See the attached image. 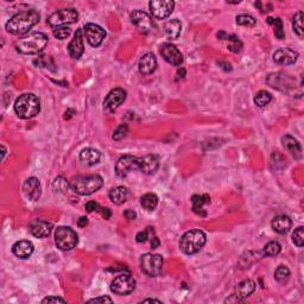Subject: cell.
Wrapping results in <instances>:
<instances>
[{
    "label": "cell",
    "mask_w": 304,
    "mask_h": 304,
    "mask_svg": "<svg viewBox=\"0 0 304 304\" xmlns=\"http://www.w3.org/2000/svg\"><path fill=\"white\" fill-rule=\"evenodd\" d=\"M40 13L36 10H26L17 13L6 23V31L12 35H25L36 24L40 23Z\"/></svg>",
    "instance_id": "obj_1"
},
{
    "label": "cell",
    "mask_w": 304,
    "mask_h": 304,
    "mask_svg": "<svg viewBox=\"0 0 304 304\" xmlns=\"http://www.w3.org/2000/svg\"><path fill=\"white\" fill-rule=\"evenodd\" d=\"M48 41V36L43 32H32L17 41L16 50L23 55H35L46 49Z\"/></svg>",
    "instance_id": "obj_2"
},
{
    "label": "cell",
    "mask_w": 304,
    "mask_h": 304,
    "mask_svg": "<svg viewBox=\"0 0 304 304\" xmlns=\"http://www.w3.org/2000/svg\"><path fill=\"white\" fill-rule=\"evenodd\" d=\"M69 183L74 193L87 196L98 192L103 186V180L99 175H79L71 178Z\"/></svg>",
    "instance_id": "obj_3"
},
{
    "label": "cell",
    "mask_w": 304,
    "mask_h": 304,
    "mask_svg": "<svg viewBox=\"0 0 304 304\" xmlns=\"http://www.w3.org/2000/svg\"><path fill=\"white\" fill-rule=\"evenodd\" d=\"M41 111V100L37 95L26 93L20 95L14 102V112L20 119H31Z\"/></svg>",
    "instance_id": "obj_4"
},
{
    "label": "cell",
    "mask_w": 304,
    "mask_h": 304,
    "mask_svg": "<svg viewBox=\"0 0 304 304\" xmlns=\"http://www.w3.org/2000/svg\"><path fill=\"white\" fill-rule=\"evenodd\" d=\"M205 241H207V237H205V233L201 229L188 231L181 238V251L188 255L195 254V253L201 251L202 247L205 245Z\"/></svg>",
    "instance_id": "obj_5"
},
{
    "label": "cell",
    "mask_w": 304,
    "mask_h": 304,
    "mask_svg": "<svg viewBox=\"0 0 304 304\" xmlns=\"http://www.w3.org/2000/svg\"><path fill=\"white\" fill-rule=\"evenodd\" d=\"M79 243V237L73 228L59 226L55 231V244L61 251H70L76 247Z\"/></svg>",
    "instance_id": "obj_6"
},
{
    "label": "cell",
    "mask_w": 304,
    "mask_h": 304,
    "mask_svg": "<svg viewBox=\"0 0 304 304\" xmlns=\"http://www.w3.org/2000/svg\"><path fill=\"white\" fill-rule=\"evenodd\" d=\"M79 20V13L75 8H61V10L53 12L48 18V24L53 29L61 28V26H67L70 24L76 23Z\"/></svg>",
    "instance_id": "obj_7"
},
{
    "label": "cell",
    "mask_w": 304,
    "mask_h": 304,
    "mask_svg": "<svg viewBox=\"0 0 304 304\" xmlns=\"http://www.w3.org/2000/svg\"><path fill=\"white\" fill-rule=\"evenodd\" d=\"M163 257L154 253H145L141 257V267L145 275L150 277H157L162 273L163 270Z\"/></svg>",
    "instance_id": "obj_8"
},
{
    "label": "cell",
    "mask_w": 304,
    "mask_h": 304,
    "mask_svg": "<svg viewBox=\"0 0 304 304\" xmlns=\"http://www.w3.org/2000/svg\"><path fill=\"white\" fill-rule=\"evenodd\" d=\"M136 289V279L130 273H121L115 277L111 283L112 293L119 296H125L132 293Z\"/></svg>",
    "instance_id": "obj_9"
},
{
    "label": "cell",
    "mask_w": 304,
    "mask_h": 304,
    "mask_svg": "<svg viewBox=\"0 0 304 304\" xmlns=\"http://www.w3.org/2000/svg\"><path fill=\"white\" fill-rule=\"evenodd\" d=\"M152 17L157 19H165L172 13L175 2L172 0H152L149 2Z\"/></svg>",
    "instance_id": "obj_10"
},
{
    "label": "cell",
    "mask_w": 304,
    "mask_h": 304,
    "mask_svg": "<svg viewBox=\"0 0 304 304\" xmlns=\"http://www.w3.org/2000/svg\"><path fill=\"white\" fill-rule=\"evenodd\" d=\"M125 100H126V92L123 88H114L107 94L103 100V108L108 113H112L123 105Z\"/></svg>",
    "instance_id": "obj_11"
},
{
    "label": "cell",
    "mask_w": 304,
    "mask_h": 304,
    "mask_svg": "<svg viewBox=\"0 0 304 304\" xmlns=\"http://www.w3.org/2000/svg\"><path fill=\"white\" fill-rule=\"evenodd\" d=\"M83 31H85V35L86 37H87L88 43L93 48L100 47L106 37L105 30L101 28L100 25L94 23L86 24L85 28H83Z\"/></svg>",
    "instance_id": "obj_12"
},
{
    "label": "cell",
    "mask_w": 304,
    "mask_h": 304,
    "mask_svg": "<svg viewBox=\"0 0 304 304\" xmlns=\"http://www.w3.org/2000/svg\"><path fill=\"white\" fill-rule=\"evenodd\" d=\"M266 82L272 88L282 92H289V89L294 87V79L285 73H273L266 77Z\"/></svg>",
    "instance_id": "obj_13"
},
{
    "label": "cell",
    "mask_w": 304,
    "mask_h": 304,
    "mask_svg": "<svg viewBox=\"0 0 304 304\" xmlns=\"http://www.w3.org/2000/svg\"><path fill=\"white\" fill-rule=\"evenodd\" d=\"M133 169H138V157L132 154H125L120 157L115 164V174L120 178L126 177Z\"/></svg>",
    "instance_id": "obj_14"
},
{
    "label": "cell",
    "mask_w": 304,
    "mask_h": 304,
    "mask_svg": "<svg viewBox=\"0 0 304 304\" xmlns=\"http://www.w3.org/2000/svg\"><path fill=\"white\" fill-rule=\"evenodd\" d=\"M131 22L135 24L137 28L141 30L142 32H144V34H149L154 28L152 18L144 11H133L131 13Z\"/></svg>",
    "instance_id": "obj_15"
},
{
    "label": "cell",
    "mask_w": 304,
    "mask_h": 304,
    "mask_svg": "<svg viewBox=\"0 0 304 304\" xmlns=\"http://www.w3.org/2000/svg\"><path fill=\"white\" fill-rule=\"evenodd\" d=\"M163 58L170 64L175 65V67H180L183 63V55H182L180 50L176 48L174 44L165 43L163 44L162 49H160Z\"/></svg>",
    "instance_id": "obj_16"
},
{
    "label": "cell",
    "mask_w": 304,
    "mask_h": 304,
    "mask_svg": "<svg viewBox=\"0 0 304 304\" xmlns=\"http://www.w3.org/2000/svg\"><path fill=\"white\" fill-rule=\"evenodd\" d=\"M24 195L31 201H37L42 195L41 182L36 177H29L23 184Z\"/></svg>",
    "instance_id": "obj_17"
},
{
    "label": "cell",
    "mask_w": 304,
    "mask_h": 304,
    "mask_svg": "<svg viewBox=\"0 0 304 304\" xmlns=\"http://www.w3.org/2000/svg\"><path fill=\"white\" fill-rule=\"evenodd\" d=\"M68 51H69L70 57L74 59H79L85 52V46H83V30L77 29L74 38L68 46Z\"/></svg>",
    "instance_id": "obj_18"
},
{
    "label": "cell",
    "mask_w": 304,
    "mask_h": 304,
    "mask_svg": "<svg viewBox=\"0 0 304 304\" xmlns=\"http://www.w3.org/2000/svg\"><path fill=\"white\" fill-rule=\"evenodd\" d=\"M159 166V158L154 154H148L145 157H138V170L143 174L152 175L158 170Z\"/></svg>",
    "instance_id": "obj_19"
},
{
    "label": "cell",
    "mask_w": 304,
    "mask_h": 304,
    "mask_svg": "<svg viewBox=\"0 0 304 304\" xmlns=\"http://www.w3.org/2000/svg\"><path fill=\"white\" fill-rule=\"evenodd\" d=\"M299 58V52H296L293 49H289V48H283V49L277 50L273 53V61L277 64L282 65H290L294 64L295 62Z\"/></svg>",
    "instance_id": "obj_20"
},
{
    "label": "cell",
    "mask_w": 304,
    "mask_h": 304,
    "mask_svg": "<svg viewBox=\"0 0 304 304\" xmlns=\"http://www.w3.org/2000/svg\"><path fill=\"white\" fill-rule=\"evenodd\" d=\"M30 232L36 238H47L49 237L52 231V225L50 222L42 219H36L30 223Z\"/></svg>",
    "instance_id": "obj_21"
},
{
    "label": "cell",
    "mask_w": 304,
    "mask_h": 304,
    "mask_svg": "<svg viewBox=\"0 0 304 304\" xmlns=\"http://www.w3.org/2000/svg\"><path fill=\"white\" fill-rule=\"evenodd\" d=\"M255 288H257V284H255L254 281L246 279V281H243L237 285L233 296L237 299L238 302H243L246 297L251 296V295L254 293Z\"/></svg>",
    "instance_id": "obj_22"
},
{
    "label": "cell",
    "mask_w": 304,
    "mask_h": 304,
    "mask_svg": "<svg viewBox=\"0 0 304 304\" xmlns=\"http://www.w3.org/2000/svg\"><path fill=\"white\" fill-rule=\"evenodd\" d=\"M34 244L29 240H20L17 241L12 247V252L19 259H28L31 257V254L34 253Z\"/></svg>",
    "instance_id": "obj_23"
},
{
    "label": "cell",
    "mask_w": 304,
    "mask_h": 304,
    "mask_svg": "<svg viewBox=\"0 0 304 304\" xmlns=\"http://www.w3.org/2000/svg\"><path fill=\"white\" fill-rule=\"evenodd\" d=\"M156 68H157V59L152 52L145 53V55L139 59L138 69L139 73L143 74V75H151V74L156 70Z\"/></svg>",
    "instance_id": "obj_24"
},
{
    "label": "cell",
    "mask_w": 304,
    "mask_h": 304,
    "mask_svg": "<svg viewBox=\"0 0 304 304\" xmlns=\"http://www.w3.org/2000/svg\"><path fill=\"white\" fill-rule=\"evenodd\" d=\"M272 229L279 234H287L291 229L293 221L288 215H278L272 220Z\"/></svg>",
    "instance_id": "obj_25"
},
{
    "label": "cell",
    "mask_w": 304,
    "mask_h": 304,
    "mask_svg": "<svg viewBox=\"0 0 304 304\" xmlns=\"http://www.w3.org/2000/svg\"><path fill=\"white\" fill-rule=\"evenodd\" d=\"M282 144L287 150L290 152L296 159H301L302 158V148H301L300 143L291 136H284L282 138Z\"/></svg>",
    "instance_id": "obj_26"
},
{
    "label": "cell",
    "mask_w": 304,
    "mask_h": 304,
    "mask_svg": "<svg viewBox=\"0 0 304 304\" xmlns=\"http://www.w3.org/2000/svg\"><path fill=\"white\" fill-rule=\"evenodd\" d=\"M100 158H101V153L93 148L83 149L81 153H80V160L88 166L95 165V164L99 163Z\"/></svg>",
    "instance_id": "obj_27"
},
{
    "label": "cell",
    "mask_w": 304,
    "mask_h": 304,
    "mask_svg": "<svg viewBox=\"0 0 304 304\" xmlns=\"http://www.w3.org/2000/svg\"><path fill=\"white\" fill-rule=\"evenodd\" d=\"M193 202V209L200 216H205L207 213L203 211V205L210 203L209 195L204 194V195H194L192 199Z\"/></svg>",
    "instance_id": "obj_28"
},
{
    "label": "cell",
    "mask_w": 304,
    "mask_h": 304,
    "mask_svg": "<svg viewBox=\"0 0 304 304\" xmlns=\"http://www.w3.org/2000/svg\"><path fill=\"white\" fill-rule=\"evenodd\" d=\"M164 31L170 40H176L181 35L182 24L178 19H171L164 25Z\"/></svg>",
    "instance_id": "obj_29"
},
{
    "label": "cell",
    "mask_w": 304,
    "mask_h": 304,
    "mask_svg": "<svg viewBox=\"0 0 304 304\" xmlns=\"http://www.w3.org/2000/svg\"><path fill=\"white\" fill-rule=\"evenodd\" d=\"M109 200L113 202L114 204L120 205L123 204L125 201H126V196H127V190L125 187H115L111 189V192L108 194Z\"/></svg>",
    "instance_id": "obj_30"
},
{
    "label": "cell",
    "mask_w": 304,
    "mask_h": 304,
    "mask_svg": "<svg viewBox=\"0 0 304 304\" xmlns=\"http://www.w3.org/2000/svg\"><path fill=\"white\" fill-rule=\"evenodd\" d=\"M141 204L143 205V208H144V209H147L149 211L154 210L158 205L157 195H154V194H152V193L145 194V195L142 196Z\"/></svg>",
    "instance_id": "obj_31"
},
{
    "label": "cell",
    "mask_w": 304,
    "mask_h": 304,
    "mask_svg": "<svg viewBox=\"0 0 304 304\" xmlns=\"http://www.w3.org/2000/svg\"><path fill=\"white\" fill-rule=\"evenodd\" d=\"M282 251V246L278 241H270L265 245L263 250V254L266 257H276Z\"/></svg>",
    "instance_id": "obj_32"
},
{
    "label": "cell",
    "mask_w": 304,
    "mask_h": 304,
    "mask_svg": "<svg viewBox=\"0 0 304 304\" xmlns=\"http://www.w3.org/2000/svg\"><path fill=\"white\" fill-rule=\"evenodd\" d=\"M267 23L271 24V25H273V31H275L276 37L278 38V40H283V38H285V32L284 30H283V23L282 20L279 19V18H267Z\"/></svg>",
    "instance_id": "obj_33"
},
{
    "label": "cell",
    "mask_w": 304,
    "mask_h": 304,
    "mask_svg": "<svg viewBox=\"0 0 304 304\" xmlns=\"http://www.w3.org/2000/svg\"><path fill=\"white\" fill-rule=\"evenodd\" d=\"M275 278L276 281L281 284H285L290 278V270L288 269L287 266L284 265H281V266L277 267L276 272H275Z\"/></svg>",
    "instance_id": "obj_34"
},
{
    "label": "cell",
    "mask_w": 304,
    "mask_h": 304,
    "mask_svg": "<svg viewBox=\"0 0 304 304\" xmlns=\"http://www.w3.org/2000/svg\"><path fill=\"white\" fill-rule=\"evenodd\" d=\"M271 100H272V97H271V94L267 93L266 91L258 92L254 97V103L258 107H265L266 105H269Z\"/></svg>",
    "instance_id": "obj_35"
},
{
    "label": "cell",
    "mask_w": 304,
    "mask_h": 304,
    "mask_svg": "<svg viewBox=\"0 0 304 304\" xmlns=\"http://www.w3.org/2000/svg\"><path fill=\"white\" fill-rule=\"evenodd\" d=\"M293 28H294L295 34L299 36L300 38H303V12L302 11L295 14V17L293 19Z\"/></svg>",
    "instance_id": "obj_36"
},
{
    "label": "cell",
    "mask_w": 304,
    "mask_h": 304,
    "mask_svg": "<svg viewBox=\"0 0 304 304\" xmlns=\"http://www.w3.org/2000/svg\"><path fill=\"white\" fill-rule=\"evenodd\" d=\"M52 188L56 193H64L68 188H70V183L65 180L64 177L59 176V177H57L55 181H53Z\"/></svg>",
    "instance_id": "obj_37"
},
{
    "label": "cell",
    "mask_w": 304,
    "mask_h": 304,
    "mask_svg": "<svg viewBox=\"0 0 304 304\" xmlns=\"http://www.w3.org/2000/svg\"><path fill=\"white\" fill-rule=\"evenodd\" d=\"M228 41V49L233 52H239L243 48V43H241L239 38L237 36H227Z\"/></svg>",
    "instance_id": "obj_38"
},
{
    "label": "cell",
    "mask_w": 304,
    "mask_h": 304,
    "mask_svg": "<svg viewBox=\"0 0 304 304\" xmlns=\"http://www.w3.org/2000/svg\"><path fill=\"white\" fill-rule=\"evenodd\" d=\"M255 19L250 14H240V16L237 17V24L241 26H249V28H252V26L255 25Z\"/></svg>",
    "instance_id": "obj_39"
},
{
    "label": "cell",
    "mask_w": 304,
    "mask_h": 304,
    "mask_svg": "<svg viewBox=\"0 0 304 304\" xmlns=\"http://www.w3.org/2000/svg\"><path fill=\"white\" fill-rule=\"evenodd\" d=\"M153 237H154L153 228L148 227L147 229H145V231L139 232V233L137 234L136 240H137V243H145V241L151 240Z\"/></svg>",
    "instance_id": "obj_40"
},
{
    "label": "cell",
    "mask_w": 304,
    "mask_h": 304,
    "mask_svg": "<svg viewBox=\"0 0 304 304\" xmlns=\"http://www.w3.org/2000/svg\"><path fill=\"white\" fill-rule=\"evenodd\" d=\"M293 241L297 247H303L304 244V228L302 226H300L299 228L295 229L293 234Z\"/></svg>",
    "instance_id": "obj_41"
},
{
    "label": "cell",
    "mask_w": 304,
    "mask_h": 304,
    "mask_svg": "<svg viewBox=\"0 0 304 304\" xmlns=\"http://www.w3.org/2000/svg\"><path fill=\"white\" fill-rule=\"evenodd\" d=\"M127 135H129V127H127V125L123 124L114 131V133H113V139H114V141H121V139L126 138Z\"/></svg>",
    "instance_id": "obj_42"
},
{
    "label": "cell",
    "mask_w": 304,
    "mask_h": 304,
    "mask_svg": "<svg viewBox=\"0 0 304 304\" xmlns=\"http://www.w3.org/2000/svg\"><path fill=\"white\" fill-rule=\"evenodd\" d=\"M71 30L68 26H61V28L53 29V36L58 40H65V38L69 37Z\"/></svg>",
    "instance_id": "obj_43"
},
{
    "label": "cell",
    "mask_w": 304,
    "mask_h": 304,
    "mask_svg": "<svg viewBox=\"0 0 304 304\" xmlns=\"http://www.w3.org/2000/svg\"><path fill=\"white\" fill-rule=\"evenodd\" d=\"M85 208H86V210L88 211V213H93V211H99L100 204L95 201H89V202H87V203H86Z\"/></svg>",
    "instance_id": "obj_44"
},
{
    "label": "cell",
    "mask_w": 304,
    "mask_h": 304,
    "mask_svg": "<svg viewBox=\"0 0 304 304\" xmlns=\"http://www.w3.org/2000/svg\"><path fill=\"white\" fill-rule=\"evenodd\" d=\"M88 303H113V300L107 296H101V297H95L93 300H89Z\"/></svg>",
    "instance_id": "obj_45"
},
{
    "label": "cell",
    "mask_w": 304,
    "mask_h": 304,
    "mask_svg": "<svg viewBox=\"0 0 304 304\" xmlns=\"http://www.w3.org/2000/svg\"><path fill=\"white\" fill-rule=\"evenodd\" d=\"M42 303H65V300L61 299V297H56V296H49L47 299H44L42 301Z\"/></svg>",
    "instance_id": "obj_46"
},
{
    "label": "cell",
    "mask_w": 304,
    "mask_h": 304,
    "mask_svg": "<svg viewBox=\"0 0 304 304\" xmlns=\"http://www.w3.org/2000/svg\"><path fill=\"white\" fill-rule=\"evenodd\" d=\"M99 213L101 214V216H102L103 219H106V220H108L109 217L112 216L111 209H109V208H107V207H100Z\"/></svg>",
    "instance_id": "obj_47"
},
{
    "label": "cell",
    "mask_w": 304,
    "mask_h": 304,
    "mask_svg": "<svg viewBox=\"0 0 304 304\" xmlns=\"http://www.w3.org/2000/svg\"><path fill=\"white\" fill-rule=\"evenodd\" d=\"M124 215L125 217H126L127 220H130V221H132V220H136L137 219V213L135 210L132 209H126L124 211Z\"/></svg>",
    "instance_id": "obj_48"
},
{
    "label": "cell",
    "mask_w": 304,
    "mask_h": 304,
    "mask_svg": "<svg viewBox=\"0 0 304 304\" xmlns=\"http://www.w3.org/2000/svg\"><path fill=\"white\" fill-rule=\"evenodd\" d=\"M88 225V220H87V217L86 216H81L79 219V221H77V226H79V227H81V228H83V227H86V226Z\"/></svg>",
    "instance_id": "obj_49"
},
{
    "label": "cell",
    "mask_w": 304,
    "mask_h": 304,
    "mask_svg": "<svg viewBox=\"0 0 304 304\" xmlns=\"http://www.w3.org/2000/svg\"><path fill=\"white\" fill-rule=\"evenodd\" d=\"M151 241V249H157V247H159V245H160V241H159V239H158V238L156 237V235H154L153 238H152V239L150 240Z\"/></svg>",
    "instance_id": "obj_50"
},
{
    "label": "cell",
    "mask_w": 304,
    "mask_h": 304,
    "mask_svg": "<svg viewBox=\"0 0 304 304\" xmlns=\"http://www.w3.org/2000/svg\"><path fill=\"white\" fill-rule=\"evenodd\" d=\"M184 76H186V70H184L183 68H182V69H178V71H177V80L183 79Z\"/></svg>",
    "instance_id": "obj_51"
},
{
    "label": "cell",
    "mask_w": 304,
    "mask_h": 304,
    "mask_svg": "<svg viewBox=\"0 0 304 304\" xmlns=\"http://www.w3.org/2000/svg\"><path fill=\"white\" fill-rule=\"evenodd\" d=\"M143 302H144V303H147V302H154V303H162V302H160V301H158V300H153V299H148V300H144V301H143Z\"/></svg>",
    "instance_id": "obj_52"
}]
</instances>
